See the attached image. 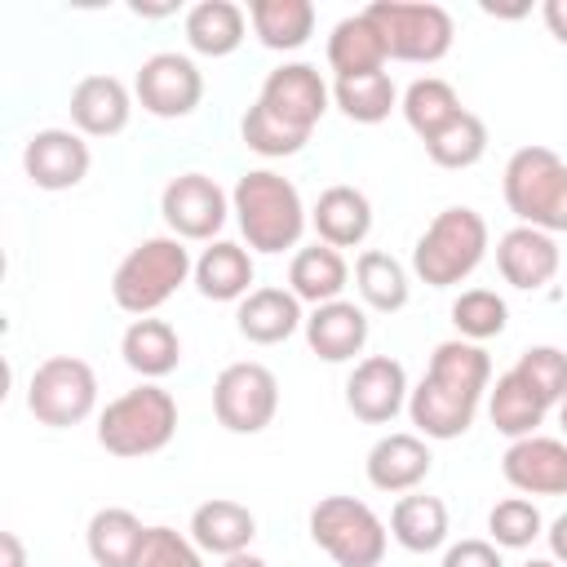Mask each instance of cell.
Wrapping results in <instances>:
<instances>
[{
    "label": "cell",
    "mask_w": 567,
    "mask_h": 567,
    "mask_svg": "<svg viewBox=\"0 0 567 567\" xmlns=\"http://www.w3.org/2000/svg\"><path fill=\"white\" fill-rule=\"evenodd\" d=\"M310 226H315L319 244H328V248H337V252H341V248H359V244L368 239V230H372V199H368L359 186L337 182V186H328V190L315 199Z\"/></svg>",
    "instance_id": "7402d4cb"
},
{
    "label": "cell",
    "mask_w": 567,
    "mask_h": 567,
    "mask_svg": "<svg viewBox=\"0 0 567 567\" xmlns=\"http://www.w3.org/2000/svg\"><path fill=\"white\" fill-rule=\"evenodd\" d=\"M558 425H563V439H567V394H563V403H558Z\"/></svg>",
    "instance_id": "c3c4849f"
},
{
    "label": "cell",
    "mask_w": 567,
    "mask_h": 567,
    "mask_svg": "<svg viewBox=\"0 0 567 567\" xmlns=\"http://www.w3.org/2000/svg\"><path fill=\"white\" fill-rule=\"evenodd\" d=\"M425 155L439 168H474L487 155V124L474 111H461L452 124H443L434 137H425Z\"/></svg>",
    "instance_id": "d590c367"
},
{
    "label": "cell",
    "mask_w": 567,
    "mask_h": 567,
    "mask_svg": "<svg viewBox=\"0 0 567 567\" xmlns=\"http://www.w3.org/2000/svg\"><path fill=\"white\" fill-rule=\"evenodd\" d=\"M186 44L204 58H230L248 35V13L235 0H199L182 18Z\"/></svg>",
    "instance_id": "83f0119b"
},
{
    "label": "cell",
    "mask_w": 567,
    "mask_h": 567,
    "mask_svg": "<svg viewBox=\"0 0 567 567\" xmlns=\"http://www.w3.org/2000/svg\"><path fill=\"white\" fill-rule=\"evenodd\" d=\"M230 213H235L252 252L297 248V239L310 221L306 204H301V190L275 168H248L230 190Z\"/></svg>",
    "instance_id": "7a4b0ae2"
},
{
    "label": "cell",
    "mask_w": 567,
    "mask_h": 567,
    "mask_svg": "<svg viewBox=\"0 0 567 567\" xmlns=\"http://www.w3.org/2000/svg\"><path fill=\"white\" fill-rule=\"evenodd\" d=\"M399 111H403L408 128L425 142V137H434L443 124H452L465 106H461V93H456L447 80H439V75H421V80H412V84L403 89Z\"/></svg>",
    "instance_id": "836d02e7"
},
{
    "label": "cell",
    "mask_w": 567,
    "mask_h": 567,
    "mask_svg": "<svg viewBox=\"0 0 567 567\" xmlns=\"http://www.w3.org/2000/svg\"><path fill=\"white\" fill-rule=\"evenodd\" d=\"M0 567H27V549L18 532H0Z\"/></svg>",
    "instance_id": "f6af8a7d"
},
{
    "label": "cell",
    "mask_w": 567,
    "mask_h": 567,
    "mask_svg": "<svg viewBox=\"0 0 567 567\" xmlns=\"http://www.w3.org/2000/svg\"><path fill=\"white\" fill-rule=\"evenodd\" d=\"M159 213L168 235L186 244H213L230 217V195L208 173H177L159 195Z\"/></svg>",
    "instance_id": "8fae6325"
},
{
    "label": "cell",
    "mask_w": 567,
    "mask_h": 567,
    "mask_svg": "<svg viewBox=\"0 0 567 567\" xmlns=\"http://www.w3.org/2000/svg\"><path fill=\"white\" fill-rule=\"evenodd\" d=\"M505 323H509V306H505V297L492 292V288H465V292L452 301V328H456L461 341L483 346V341L501 337Z\"/></svg>",
    "instance_id": "8d00e7d4"
},
{
    "label": "cell",
    "mask_w": 567,
    "mask_h": 567,
    "mask_svg": "<svg viewBox=\"0 0 567 567\" xmlns=\"http://www.w3.org/2000/svg\"><path fill=\"white\" fill-rule=\"evenodd\" d=\"M221 567H270L266 558H257V554H235V558H226Z\"/></svg>",
    "instance_id": "7dc6e473"
},
{
    "label": "cell",
    "mask_w": 567,
    "mask_h": 567,
    "mask_svg": "<svg viewBox=\"0 0 567 567\" xmlns=\"http://www.w3.org/2000/svg\"><path fill=\"white\" fill-rule=\"evenodd\" d=\"M501 474L523 496H567V439H514L501 456Z\"/></svg>",
    "instance_id": "2e32d148"
},
{
    "label": "cell",
    "mask_w": 567,
    "mask_h": 567,
    "mask_svg": "<svg viewBox=\"0 0 567 567\" xmlns=\"http://www.w3.org/2000/svg\"><path fill=\"white\" fill-rule=\"evenodd\" d=\"M540 18H545L549 35H554L558 44H567V0H545V4H540Z\"/></svg>",
    "instance_id": "7bdbcfd3"
},
{
    "label": "cell",
    "mask_w": 567,
    "mask_h": 567,
    "mask_svg": "<svg viewBox=\"0 0 567 567\" xmlns=\"http://www.w3.org/2000/svg\"><path fill=\"white\" fill-rule=\"evenodd\" d=\"M252 275H257V266H252V252L244 244L213 239L195 257V275L190 279L199 288V297H208V301H244L252 292Z\"/></svg>",
    "instance_id": "d4e9b609"
},
{
    "label": "cell",
    "mask_w": 567,
    "mask_h": 567,
    "mask_svg": "<svg viewBox=\"0 0 567 567\" xmlns=\"http://www.w3.org/2000/svg\"><path fill=\"white\" fill-rule=\"evenodd\" d=\"M173 434H177V399L155 381L124 390L97 416V443L120 461L155 456L173 443Z\"/></svg>",
    "instance_id": "5b68a950"
},
{
    "label": "cell",
    "mask_w": 567,
    "mask_h": 567,
    "mask_svg": "<svg viewBox=\"0 0 567 567\" xmlns=\"http://www.w3.org/2000/svg\"><path fill=\"white\" fill-rule=\"evenodd\" d=\"M239 137H244L248 151H257V155H266V159L297 155V151L310 142L306 133H297V128H288L284 120H275L261 102H252V106L244 111V120H239Z\"/></svg>",
    "instance_id": "f35d334b"
},
{
    "label": "cell",
    "mask_w": 567,
    "mask_h": 567,
    "mask_svg": "<svg viewBox=\"0 0 567 567\" xmlns=\"http://www.w3.org/2000/svg\"><path fill=\"white\" fill-rule=\"evenodd\" d=\"M186 532H190V540H195L204 554L235 558V554H248V545H252V536H257V514H252L244 501L213 496V501L195 505Z\"/></svg>",
    "instance_id": "44dd1931"
},
{
    "label": "cell",
    "mask_w": 567,
    "mask_h": 567,
    "mask_svg": "<svg viewBox=\"0 0 567 567\" xmlns=\"http://www.w3.org/2000/svg\"><path fill=\"white\" fill-rule=\"evenodd\" d=\"M190 275H195V261H190L186 239H177V235H151V239L133 244V248L124 252V261L115 266V275H111V301H115L124 315L146 319V315H155Z\"/></svg>",
    "instance_id": "3957f363"
},
{
    "label": "cell",
    "mask_w": 567,
    "mask_h": 567,
    "mask_svg": "<svg viewBox=\"0 0 567 567\" xmlns=\"http://www.w3.org/2000/svg\"><path fill=\"white\" fill-rule=\"evenodd\" d=\"M487 390H492L487 350L474 346V341L452 337V341L434 346L421 385L408 394V416H412L421 439L447 443V439H461L474 425L478 403L487 399Z\"/></svg>",
    "instance_id": "6da1fadb"
},
{
    "label": "cell",
    "mask_w": 567,
    "mask_h": 567,
    "mask_svg": "<svg viewBox=\"0 0 567 567\" xmlns=\"http://www.w3.org/2000/svg\"><path fill=\"white\" fill-rule=\"evenodd\" d=\"M306 346L323 363H350L368 346V310L354 301H328L306 315Z\"/></svg>",
    "instance_id": "ffe728a7"
},
{
    "label": "cell",
    "mask_w": 567,
    "mask_h": 567,
    "mask_svg": "<svg viewBox=\"0 0 567 567\" xmlns=\"http://www.w3.org/2000/svg\"><path fill=\"white\" fill-rule=\"evenodd\" d=\"M137 567H204V549L173 527H151Z\"/></svg>",
    "instance_id": "60d3db41"
},
{
    "label": "cell",
    "mask_w": 567,
    "mask_h": 567,
    "mask_svg": "<svg viewBox=\"0 0 567 567\" xmlns=\"http://www.w3.org/2000/svg\"><path fill=\"white\" fill-rule=\"evenodd\" d=\"M523 567H563V563H554V558H527Z\"/></svg>",
    "instance_id": "681fc988"
},
{
    "label": "cell",
    "mask_w": 567,
    "mask_h": 567,
    "mask_svg": "<svg viewBox=\"0 0 567 567\" xmlns=\"http://www.w3.org/2000/svg\"><path fill=\"white\" fill-rule=\"evenodd\" d=\"M97 408V372L80 354L44 359L27 381V412L49 430H71Z\"/></svg>",
    "instance_id": "9c48e42d"
},
{
    "label": "cell",
    "mask_w": 567,
    "mask_h": 567,
    "mask_svg": "<svg viewBox=\"0 0 567 567\" xmlns=\"http://www.w3.org/2000/svg\"><path fill=\"white\" fill-rule=\"evenodd\" d=\"M408 394H412L408 372L390 354H368L346 377V408L363 425H390L408 408Z\"/></svg>",
    "instance_id": "5bb4252c"
},
{
    "label": "cell",
    "mask_w": 567,
    "mask_h": 567,
    "mask_svg": "<svg viewBox=\"0 0 567 567\" xmlns=\"http://www.w3.org/2000/svg\"><path fill=\"white\" fill-rule=\"evenodd\" d=\"M385 40L377 35V27L368 22V13H350L332 27L328 35V66L337 80H354V75H372L385 71Z\"/></svg>",
    "instance_id": "f546056e"
},
{
    "label": "cell",
    "mask_w": 567,
    "mask_h": 567,
    "mask_svg": "<svg viewBox=\"0 0 567 567\" xmlns=\"http://www.w3.org/2000/svg\"><path fill=\"white\" fill-rule=\"evenodd\" d=\"M89 142L75 128H35L22 146V173L40 190H75L89 177Z\"/></svg>",
    "instance_id": "9a60e30c"
},
{
    "label": "cell",
    "mask_w": 567,
    "mask_h": 567,
    "mask_svg": "<svg viewBox=\"0 0 567 567\" xmlns=\"http://www.w3.org/2000/svg\"><path fill=\"white\" fill-rule=\"evenodd\" d=\"M354 288H359L363 306L377 310V315H394L412 297V284H408L403 261L390 257V252H381V248H363L359 252V261H354Z\"/></svg>",
    "instance_id": "d6a6232c"
},
{
    "label": "cell",
    "mask_w": 567,
    "mask_h": 567,
    "mask_svg": "<svg viewBox=\"0 0 567 567\" xmlns=\"http://www.w3.org/2000/svg\"><path fill=\"white\" fill-rule=\"evenodd\" d=\"M133 93L115 75H84L71 89V124L84 137H115L128 128Z\"/></svg>",
    "instance_id": "d6986e66"
},
{
    "label": "cell",
    "mask_w": 567,
    "mask_h": 567,
    "mask_svg": "<svg viewBox=\"0 0 567 567\" xmlns=\"http://www.w3.org/2000/svg\"><path fill=\"white\" fill-rule=\"evenodd\" d=\"M487 416H492L496 434H505V439L514 443V439H527V434H536V430L545 425L549 399H545L518 368H509V372H501L496 385L487 390Z\"/></svg>",
    "instance_id": "cb8c5ba5"
},
{
    "label": "cell",
    "mask_w": 567,
    "mask_h": 567,
    "mask_svg": "<svg viewBox=\"0 0 567 567\" xmlns=\"http://www.w3.org/2000/svg\"><path fill=\"white\" fill-rule=\"evenodd\" d=\"M146 523L124 509V505H106L89 518L84 527V545H89V558L93 567H137L142 558V545H146Z\"/></svg>",
    "instance_id": "484cf974"
},
{
    "label": "cell",
    "mask_w": 567,
    "mask_h": 567,
    "mask_svg": "<svg viewBox=\"0 0 567 567\" xmlns=\"http://www.w3.org/2000/svg\"><path fill=\"white\" fill-rule=\"evenodd\" d=\"M487 536L496 549H527L536 536H545V518L536 501L527 496H505L487 509Z\"/></svg>",
    "instance_id": "74e56055"
},
{
    "label": "cell",
    "mask_w": 567,
    "mask_h": 567,
    "mask_svg": "<svg viewBox=\"0 0 567 567\" xmlns=\"http://www.w3.org/2000/svg\"><path fill=\"white\" fill-rule=\"evenodd\" d=\"M279 412V381L266 363H226L213 381V416L230 434H261Z\"/></svg>",
    "instance_id": "30bf717a"
},
{
    "label": "cell",
    "mask_w": 567,
    "mask_h": 567,
    "mask_svg": "<svg viewBox=\"0 0 567 567\" xmlns=\"http://www.w3.org/2000/svg\"><path fill=\"white\" fill-rule=\"evenodd\" d=\"M137 18H164V13H177V4H133Z\"/></svg>",
    "instance_id": "bcb514c9"
},
{
    "label": "cell",
    "mask_w": 567,
    "mask_h": 567,
    "mask_svg": "<svg viewBox=\"0 0 567 567\" xmlns=\"http://www.w3.org/2000/svg\"><path fill=\"white\" fill-rule=\"evenodd\" d=\"M514 368L549 399V408L563 403V394H567V350H558V346H527Z\"/></svg>",
    "instance_id": "ab89813d"
},
{
    "label": "cell",
    "mask_w": 567,
    "mask_h": 567,
    "mask_svg": "<svg viewBox=\"0 0 567 567\" xmlns=\"http://www.w3.org/2000/svg\"><path fill=\"white\" fill-rule=\"evenodd\" d=\"M133 97L142 102L146 115L155 120H182L204 102V71L186 53H151L137 66Z\"/></svg>",
    "instance_id": "7c38bea8"
},
{
    "label": "cell",
    "mask_w": 567,
    "mask_h": 567,
    "mask_svg": "<svg viewBox=\"0 0 567 567\" xmlns=\"http://www.w3.org/2000/svg\"><path fill=\"white\" fill-rule=\"evenodd\" d=\"M545 540H549V558L567 567V514H558V518L545 527Z\"/></svg>",
    "instance_id": "ee69618b"
},
{
    "label": "cell",
    "mask_w": 567,
    "mask_h": 567,
    "mask_svg": "<svg viewBox=\"0 0 567 567\" xmlns=\"http://www.w3.org/2000/svg\"><path fill=\"white\" fill-rule=\"evenodd\" d=\"M505 208L518 226L563 235L567 230V159L549 146H518L501 173Z\"/></svg>",
    "instance_id": "277c9868"
},
{
    "label": "cell",
    "mask_w": 567,
    "mask_h": 567,
    "mask_svg": "<svg viewBox=\"0 0 567 567\" xmlns=\"http://www.w3.org/2000/svg\"><path fill=\"white\" fill-rule=\"evenodd\" d=\"M120 354H124V363H128L142 381H159V377L177 372V363H182V337H177V328H173L168 319L146 315V319H133V323L124 328Z\"/></svg>",
    "instance_id": "4316f807"
},
{
    "label": "cell",
    "mask_w": 567,
    "mask_h": 567,
    "mask_svg": "<svg viewBox=\"0 0 567 567\" xmlns=\"http://www.w3.org/2000/svg\"><path fill=\"white\" fill-rule=\"evenodd\" d=\"M350 284V266L337 248L328 244H310V248H297L292 261H288V292L297 301H310V306H328V301H341Z\"/></svg>",
    "instance_id": "f1b7e54d"
},
{
    "label": "cell",
    "mask_w": 567,
    "mask_h": 567,
    "mask_svg": "<svg viewBox=\"0 0 567 567\" xmlns=\"http://www.w3.org/2000/svg\"><path fill=\"white\" fill-rule=\"evenodd\" d=\"M563 266V252H558V239L545 235V230H532V226H509L501 239H496V270L509 288L518 292H536L545 284H554Z\"/></svg>",
    "instance_id": "ac0fdd59"
},
{
    "label": "cell",
    "mask_w": 567,
    "mask_h": 567,
    "mask_svg": "<svg viewBox=\"0 0 567 567\" xmlns=\"http://www.w3.org/2000/svg\"><path fill=\"white\" fill-rule=\"evenodd\" d=\"M390 536L408 554H434L447 545V505L430 492H408L390 509Z\"/></svg>",
    "instance_id": "4dcf8cb0"
},
{
    "label": "cell",
    "mask_w": 567,
    "mask_h": 567,
    "mask_svg": "<svg viewBox=\"0 0 567 567\" xmlns=\"http://www.w3.org/2000/svg\"><path fill=\"white\" fill-rule=\"evenodd\" d=\"M257 102H261L275 120H284L288 128H297V133L310 137L315 124L323 120L328 102H332V89L323 84L319 66H310V62H284V66H275V71L261 80Z\"/></svg>",
    "instance_id": "4fadbf2b"
},
{
    "label": "cell",
    "mask_w": 567,
    "mask_h": 567,
    "mask_svg": "<svg viewBox=\"0 0 567 567\" xmlns=\"http://www.w3.org/2000/svg\"><path fill=\"white\" fill-rule=\"evenodd\" d=\"M235 328L252 346H279L297 328H306V315H301V301L288 288H252L235 306Z\"/></svg>",
    "instance_id": "603a6c76"
},
{
    "label": "cell",
    "mask_w": 567,
    "mask_h": 567,
    "mask_svg": "<svg viewBox=\"0 0 567 567\" xmlns=\"http://www.w3.org/2000/svg\"><path fill=\"white\" fill-rule=\"evenodd\" d=\"M430 443L421 434H408V430H394V434H381L372 447H368V461H363V474L377 492H390V496H408L416 492L425 478H430Z\"/></svg>",
    "instance_id": "e0dca14e"
},
{
    "label": "cell",
    "mask_w": 567,
    "mask_h": 567,
    "mask_svg": "<svg viewBox=\"0 0 567 567\" xmlns=\"http://www.w3.org/2000/svg\"><path fill=\"white\" fill-rule=\"evenodd\" d=\"M332 102H337L341 115L354 120V124H381V120H390V111L399 106V89H394L390 71H372V75L337 80V84H332Z\"/></svg>",
    "instance_id": "e575fe53"
},
{
    "label": "cell",
    "mask_w": 567,
    "mask_h": 567,
    "mask_svg": "<svg viewBox=\"0 0 567 567\" xmlns=\"http://www.w3.org/2000/svg\"><path fill=\"white\" fill-rule=\"evenodd\" d=\"M248 22L266 49L292 53L315 35V4L310 0H252Z\"/></svg>",
    "instance_id": "1f68e13d"
},
{
    "label": "cell",
    "mask_w": 567,
    "mask_h": 567,
    "mask_svg": "<svg viewBox=\"0 0 567 567\" xmlns=\"http://www.w3.org/2000/svg\"><path fill=\"white\" fill-rule=\"evenodd\" d=\"M310 540L337 563V567H381L390 527L377 518L368 501L354 496H323L310 509Z\"/></svg>",
    "instance_id": "52a82bcc"
},
{
    "label": "cell",
    "mask_w": 567,
    "mask_h": 567,
    "mask_svg": "<svg viewBox=\"0 0 567 567\" xmlns=\"http://www.w3.org/2000/svg\"><path fill=\"white\" fill-rule=\"evenodd\" d=\"M439 567H505V558H501V549H496L492 540H478V536H470V540H456V545H447Z\"/></svg>",
    "instance_id": "b9f144b4"
},
{
    "label": "cell",
    "mask_w": 567,
    "mask_h": 567,
    "mask_svg": "<svg viewBox=\"0 0 567 567\" xmlns=\"http://www.w3.org/2000/svg\"><path fill=\"white\" fill-rule=\"evenodd\" d=\"M363 13L385 40V58L394 62H439L456 40L452 13L430 0H372Z\"/></svg>",
    "instance_id": "ba28073f"
},
{
    "label": "cell",
    "mask_w": 567,
    "mask_h": 567,
    "mask_svg": "<svg viewBox=\"0 0 567 567\" xmlns=\"http://www.w3.org/2000/svg\"><path fill=\"white\" fill-rule=\"evenodd\" d=\"M487 257V221L470 204L443 208L412 244V275L425 288H456Z\"/></svg>",
    "instance_id": "8992f818"
}]
</instances>
